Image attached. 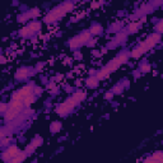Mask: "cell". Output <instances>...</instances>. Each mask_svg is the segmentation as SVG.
Segmentation results:
<instances>
[{"label":"cell","instance_id":"6da1fadb","mask_svg":"<svg viewBox=\"0 0 163 163\" xmlns=\"http://www.w3.org/2000/svg\"><path fill=\"white\" fill-rule=\"evenodd\" d=\"M159 41H160V34H159V33H153V34L148 36L138 47H139V50H140L143 54H145V52H148L150 49H153V47L159 42Z\"/></svg>","mask_w":163,"mask_h":163},{"label":"cell","instance_id":"7a4b0ae2","mask_svg":"<svg viewBox=\"0 0 163 163\" xmlns=\"http://www.w3.org/2000/svg\"><path fill=\"white\" fill-rule=\"evenodd\" d=\"M66 13H68V12L65 10L64 5H59V7H56L55 9H52V10L44 18V20H45V23H54V22H56V20H59L60 18H63Z\"/></svg>","mask_w":163,"mask_h":163},{"label":"cell","instance_id":"3957f363","mask_svg":"<svg viewBox=\"0 0 163 163\" xmlns=\"http://www.w3.org/2000/svg\"><path fill=\"white\" fill-rule=\"evenodd\" d=\"M78 103L73 99V98H68L65 102H63L61 105H59L57 106V108H56V112L59 113V115H61V116H65V115H68L69 112H71V110L76 106Z\"/></svg>","mask_w":163,"mask_h":163},{"label":"cell","instance_id":"277c9868","mask_svg":"<svg viewBox=\"0 0 163 163\" xmlns=\"http://www.w3.org/2000/svg\"><path fill=\"white\" fill-rule=\"evenodd\" d=\"M18 152H19V149H18V147L17 145H12V147H9L3 154H2V158L7 162V160H10V159H13L17 154H18Z\"/></svg>","mask_w":163,"mask_h":163},{"label":"cell","instance_id":"5b68a950","mask_svg":"<svg viewBox=\"0 0 163 163\" xmlns=\"http://www.w3.org/2000/svg\"><path fill=\"white\" fill-rule=\"evenodd\" d=\"M31 74V70L28 68H19L15 73V79L18 80H23V79H27Z\"/></svg>","mask_w":163,"mask_h":163},{"label":"cell","instance_id":"8992f818","mask_svg":"<svg viewBox=\"0 0 163 163\" xmlns=\"http://www.w3.org/2000/svg\"><path fill=\"white\" fill-rule=\"evenodd\" d=\"M18 113H19V111H17V110H14V108H8V111L4 113V118L7 120V121H10V120H14L17 116H18Z\"/></svg>","mask_w":163,"mask_h":163},{"label":"cell","instance_id":"52a82bcc","mask_svg":"<svg viewBox=\"0 0 163 163\" xmlns=\"http://www.w3.org/2000/svg\"><path fill=\"white\" fill-rule=\"evenodd\" d=\"M143 22H145V18H143V19L140 20V22H133V23H130L129 27H128V31H129L130 33H135V32H138V29L140 28V24H141Z\"/></svg>","mask_w":163,"mask_h":163},{"label":"cell","instance_id":"ba28073f","mask_svg":"<svg viewBox=\"0 0 163 163\" xmlns=\"http://www.w3.org/2000/svg\"><path fill=\"white\" fill-rule=\"evenodd\" d=\"M110 74H111V71L105 66V68H102L99 71H97V79L98 80H102V79H106V78H108L110 76Z\"/></svg>","mask_w":163,"mask_h":163},{"label":"cell","instance_id":"9c48e42d","mask_svg":"<svg viewBox=\"0 0 163 163\" xmlns=\"http://www.w3.org/2000/svg\"><path fill=\"white\" fill-rule=\"evenodd\" d=\"M120 65H121V64L118 63V60H117V59L115 57V59H112V60L110 61V63H108V64L106 65V68H107V69H108V70H110V71L112 73V71L117 70V69L120 68Z\"/></svg>","mask_w":163,"mask_h":163},{"label":"cell","instance_id":"30bf717a","mask_svg":"<svg viewBox=\"0 0 163 163\" xmlns=\"http://www.w3.org/2000/svg\"><path fill=\"white\" fill-rule=\"evenodd\" d=\"M86 97H87V93H86V92H83V91L75 92V93L71 96V98L76 102V103H79V102H82V101H84V99H86Z\"/></svg>","mask_w":163,"mask_h":163},{"label":"cell","instance_id":"8fae6325","mask_svg":"<svg viewBox=\"0 0 163 163\" xmlns=\"http://www.w3.org/2000/svg\"><path fill=\"white\" fill-rule=\"evenodd\" d=\"M86 84L88 88H97L98 84H99V80L96 78V76H89L87 80H86Z\"/></svg>","mask_w":163,"mask_h":163},{"label":"cell","instance_id":"7c38bea8","mask_svg":"<svg viewBox=\"0 0 163 163\" xmlns=\"http://www.w3.org/2000/svg\"><path fill=\"white\" fill-rule=\"evenodd\" d=\"M9 107L10 108H14V110H17V111H22L23 110V107H24V105H23V101H13L12 99V102H10V105H9Z\"/></svg>","mask_w":163,"mask_h":163},{"label":"cell","instance_id":"4fadbf2b","mask_svg":"<svg viewBox=\"0 0 163 163\" xmlns=\"http://www.w3.org/2000/svg\"><path fill=\"white\" fill-rule=\"evenodd\" d=\"M82 45H83V44H82L79 36H75V37H73V38L69 41V46H70L71 49H78V47H80Z\"/></svg>","mask_w":163,"mask_h":163},{"label":"cell","instance_id":"5bb4252c","mask_svg":"<svg viewBox=\"0 0 163 163\" xmlns=\"http://www.w3.org/2000/svg\"><path fill=\"white\" fill-rule=\"evenodd\" d=\"M27 28L29 29V32L31 33H34V32H37V31H39L41 29V23L39 22H31L28 26H27Z\"/></svg>","mask_w":163,"mask_h":163},{"label":"cell","instance_id":"9a60e30c","mask_svg":"<svg viewBox=\"0 0 163 163\" xmlns=\"http://www.w3.org/2000/svg\"><path fill=\"white\" fill-rule=\"evenodd\" d=\"M26 158H27V153H26L24 150H23V152H20V150H19V152H18V154L13 158V160H14L15 163H22Z\"/></svg>","mask_w":163,"mask_h":163},{"label":"cell","instance_id":"2e32d148","mask_svg":"<svg viewBox=\"0 0 163 163\" xmlns=\"http://www.w3.org/2000/svg\"><path fill=\"white\" fill-rule=\"evenodd\" d=\"M102 31H103V28H102V26H101V24H93L88 32H89L91 34H101V33H102Z\"/></svg>","mask_w":163,"mask_h":163},{"label":"cell","instance_id":"e0dca14e","mask_svg":"<svg viewBox=\"0 0 163 163\" xmlns=\"http://www.w3.org/2000/svg\"><path fill=\"white\" fill-rule=\"evenodd\" d=\"M152 158H153L154 163H163V153H162L160 150L155 152V153L152 155Z\"/></svg>","mask_w":163,"mask_h":163},{"label":"cell","instance_id":"ac0fdd59","mask_svg":"<svg viewBox=\"0 0 163 163\" xmlns=\"http://www.w3.org/2000/svg\"><path fill=\"white\" fill-rule=\"evenodd\" d=\"M60 129H61V122H59V121H54L52 124H51V126H50V130H51V133H59L60 131Z\"/></svg>","mask_w":163,"mask_h":163},{"label":"cell","instance_id":"d6986e66","mask_svg":"<svg viewBox=\"0 0 163 163\" xmlns=\"http://www.w3.org/2000/svg\"><path fill=\"white\" fill-rule=\"evenodd\" d=\"M34 99H36V96H34V94H31V96H28V97H26V98L23 99V105H24L26 107H28V106H31V105L33 103Z\"/></svg>","mask_w":163,"mask_h":163},{"label":"cell","instance_id":"ffe728a7","mask_svg":"<svg viewBox=\"0 0 163 163\" xmlns=\"http://www.w3.org/2000/svg\"><path fill=\"white\" fill-rule=\"evenodd\" d=\"M42 141H44V139L41 138V136H36V138H33V140L31 141V145L36 149L37 147H39L41 144H42Z\"/></svg>","mask_w":163,"mask_h":163},{"label":"cell","instance_id":"44dd1931","mask_svg":"<svg viewBox=\"0 0 163 163\" xmlns=\"http://www.w3.org/2000/svg\"><path fill=\"white\" fill-rule=\"evenodd\" d=\"M116 59L118 60V63H120V64H125L126 61H128V59H129V55L125 54V52H122V54H120L118 56H116Z\"/></svg>","mask_w":163,"mask_h":163},{"label":"cell","instance_id":"7402d4cb","mask_svg":"<svg viewBox=\"0 0 163 163\" xmlns=\"http://www.w3.org/2000/svg\"><path fill=\"white\" fill-rule=\"evenodd\" d=\"M141 55H143V52L139 50V47L133 49V50H131V52H130V56H131L133 59H139Z\"/></svg>","mask_w":163,"mask_h":163},{"label":"cell","instance_id":"603a6c76","mask_svg":"<svg viewBox=\"0 0 163 163\" xmlns=\"http://www.w3.org/2000/svg\"><path fill=\"white\" fill-rule=\"evenodd\" d=\"M19 34L20 36H22V37H29L32 33L29 32V29L27 28V27H24V28H22V29H20V32H19Z\"/></svg>","mask_w":163,"mask_h":163},{"label":"cell","instance_id":"cb8c5ba5","mask_svg":"<svg viewBox=\"0 0 163 163\" xmlns=\"http://www.w3.org/2000/svg\"><path fill=\"white\" fill-rule=\"evenodd\" d=\"M140 70L144 71V73H148V71H150V65H149L148 63L141 64V65H140Z\"/></svg>","mask_w":163,"mask_h":163},{"label":"cell","instance_id":"d4e9b609","mask_svg":"<svg viewBox=\"0 0 163 163\" xmlns=\"http://www.w3.org/2000/svg\"><path fill=\"white\" fill-rule=\"evenodd\" d=\"M125 38H126V36H125L124 33H118V34L116 36L115 41H116V42H122V41H124Z\"/></svg>","mask_w":163,"mask_h":163},{"label":"cell","instance_id":"484cf974","mask_svg":"<svg viewBox=\"0 0 163 163\" xmlns=\"http://www.w3.org/2000/svg\"><path fill=\"white\" fill-rule=\"evenodd\" d=\"M33 94L34 96L42 94V88H41V87H33Z\"/></svg>","mask_w":163,"mask_h":163},{"label":"cell","instance_id":"4316f807","mask_svg":"<svg viewBox=\"0 0 163 163\" xmlns=\"http://www.w3.org/2000/svg\"><path fill=\"white\" fill-rule=\"evenodd\" d=\"M8 108H9V105H7V103H0V112H7L8 111Z\"/></svg>","mask_w":163,"mask_h":163},{"label":"cell","instance_id":"83f0119b","mask_svg":"<svg viewBox=\"0 0 163 163\" xmlns=\"http://www.w3.org/2000/svg\"><path fill=\"white\" fill-rule=\"evenodd\" d=\"M162 26H163V22H162V20H159V22L157 23V26H155V29H157V32L155 33H162Z\"/></svg>","mask_w":163,"mask_h":163},{"label":"cell","instance_id":"f1b7e54d","mask_svg":"<svg viewBox=\"0 0 163 163\" xmlns=\"http://www.w3.org/2000/svg\"><path fill=\"white\" fill-rule=\"evenodd\" d=\"M24 152L27 153V155H28V154H32V153L34 152V148H33V147L29 144V145H27V148H26V150H24Z\"/></svg>","mask_w":163,"mask_h":163},{"label":"cell","instance_id":"f546056e","mask_svg":"<svg viewBox=\"0 0 163 163\" xmlns=\"http://www.w3.org/2000/svg\"><path fill=\"white\" fill-rule=\"evenodd\" d=\"M111 92H112V93H121V92H122V86H116Z\"/></svg>","mask_w":163,"mask_h":163},{"label":"cell","instance_id":"4dcf8cb0","mask_svg":"<svg viewBox=\"0 0 163 163\" xmlns=\"http://www.w3.org/2000/svg\"><path fill=\"white\" fill-rule=\"evenodd\" d=\"M112 97H113V93H112V92H108V93L105 94V98H106V99H111Z\"/></svg>","mask_w":163,"mask_h":163},{"label":"cell","instance_id":"1f68e13d","mask_svg":"<svg viewBox=\"0 0 163 163\" xmlns=\"http://www.w3.org/2000/svg\"><path fill=\"white\" fill-rule=\"evenodd\" d=\"M86 45H87V46H94V45H96V41H94V39H89Z\"/></svg>","mask_w":163,"mask_h":163},{"label":"cell","instance_id":"d6a6232c","mask_svg":"<svg viewBox=\"0 0 163 163\" xmlns=\"http://www.w3.org/2000/svg\"><path fill=\"white\" fill-rule=\"evenodd\" d=\"M144 163H154V160H153V158H152V157H148V158L144 160Z\"/></svg>","mask_w":163,"mask_h":163},{"label":"cell","instance_id":"836d02e7","mask_svg":"<svg viewBox=\"0 0 163 163\" xmlns=\"http://www.w3.org/2000/svg\"><path fill=\"white\" fill-rule=\"evenodd\" d=\"M8 141H9V139H3L0 144H2V145H7V144H8Z\"/></svg>","mask_w":163,"mask_h":163},{"label":"cell","instance_id":"e575fe53","mask_svg":"<svg viewBox=\"0 0 163 163\" xmlns=\"http://www.w3.org/2000/svg\"><path fill=\"white\" fill-rule=\"evenodd\" d=\"M4 135H7V133H5V130H4V129H0V138H3Z\"/></svg>","mask_w":163,"mask_h":163},{"label":"cell","instance_id":"d590c367","mask_svg":"<svg viewBox=\"0 0 163 163\" xmlns=\"http://www.w3.org/2000/svg\"><path fill=\"white\" fill-rule=\"evenodd\" d=\"M49 88H50V89H54V91H56V87H55V83H50V84H49Z\"/></svg>","mask_w":163,"mask_h":163},{"label":"cell","instance_id":"8d00e7d4","mask_svg":"<svg viewBox=\"0 0 163 163\" xmlns=\"http://www.w3.org/2000/svg\"><path fill=\"white\" fill-rule=\"evenodd\" d=\"M7 163H15L13 159H10V160H7Z\"/></svg>","mask_w":163,"mask_h":163},{"label":"cell","instance_id":"74e56055","mask_svg":"<svg viewBox=\"0 0 163 163\" xmlns=\"http://www.w3.org/2000/svg\"><path fill=\"white\" fill-rule=\"evenodd\" d=\"M0 55H2V49H0Z\"/></svg>","mask_w":163,"mask_h":163}]
</instances>
